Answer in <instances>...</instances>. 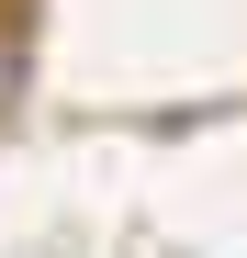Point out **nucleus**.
<instances>
[{"label": "nucleus", "mask_w": 247, "mask_h": 258, "mask_svg": "<svg viewBox=\"0 0 247 258\" xmlns=\"http://www.w3.org/2000/svg\"><path fill=\"white\" fill-rule=\"evenodd\" d=\"M23 101V23H0V112Z\"/></svg>", "instance_id": "nucleus-1"}]
</instances>
